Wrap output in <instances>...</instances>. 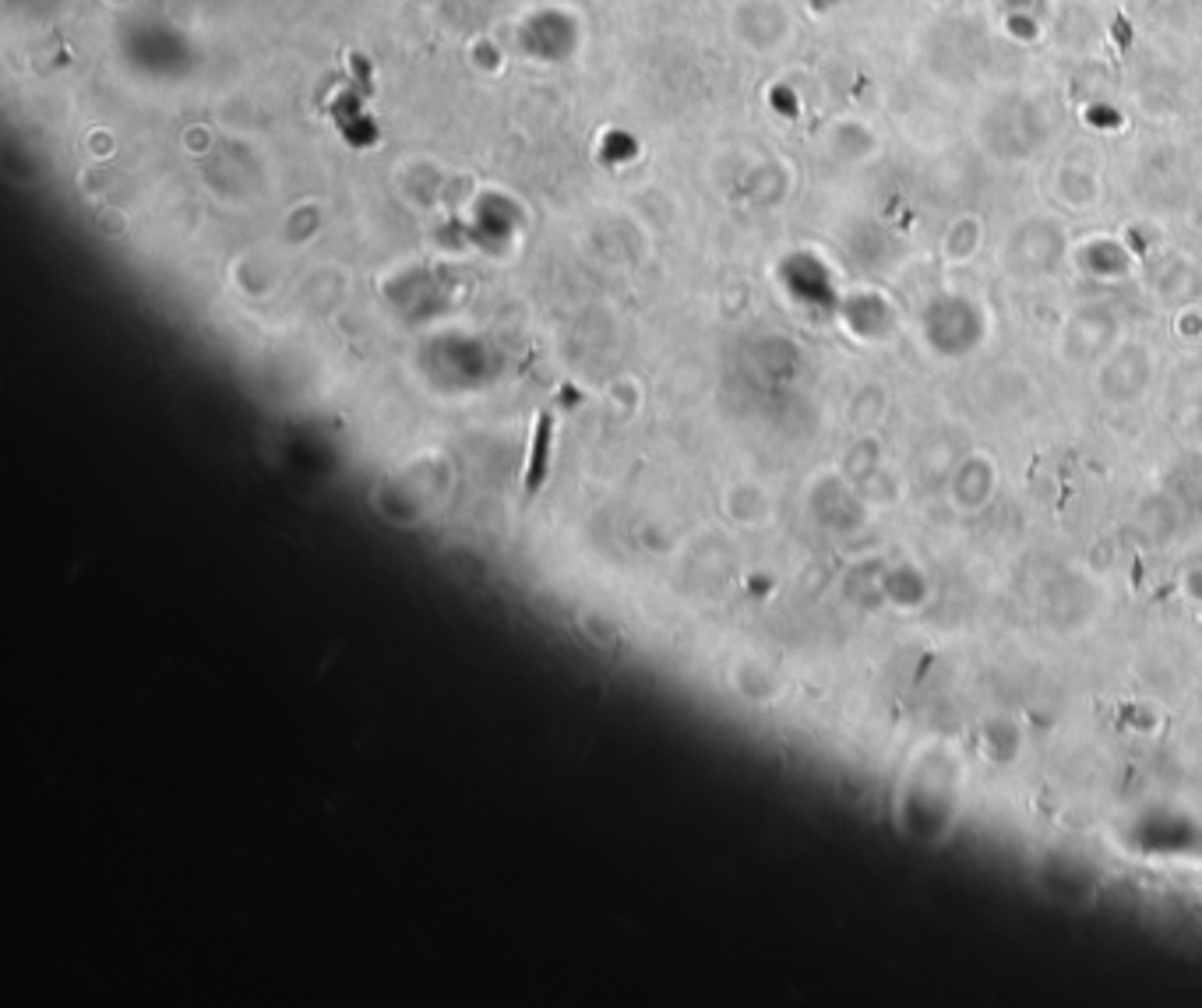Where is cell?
Returning a JSON list of instances; mask_svg holds the SVG:
<instances>
[{"label": "cell", "instance_id": "6da1fadb", "mask_svg": "<svg viewBox=\"0 0 1202 1008\" xmlns=\"http://www.w3.org/2000/svg\"><path fill=\"white\" fill-rule=\"evenodd\" d=\"M551 437H554V417L551 410H543L533 427V444H529V459H526V494H536L543 487L546 466H551Z\"/></svg>", "mask_w": 1202, "mask_h": 1008}]
</instances>
